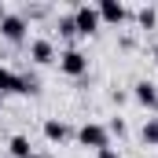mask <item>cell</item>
<instances>
[{
    "mask_svg": "<svg viewBox=\"0 0 158 158\" xmlns=\"http://www.w3.org/2000/svg\"><path fill=\"white\" fill-rule=\"evenodd\" d=\"M40 92V81L33 74H15L11 66H4L0 63V96L7 99V96H37Z\"/></svg>",
    "mask_w": 158,
    "mask_h": 158,
    "instance_id": "1",
    "label": "cell"
},
{
    "mask_svg": "<svg viewBox=\"0 0 158 158\" xmlns=\"http://www.w3.org/2000/svg\"><path fill=\"white\" fill-rule=\"evenodd\" d=\"M77 143L88 147V151H103V147H110V132H107V125H99V121H85L77 129Z\"/></svg>",
    "mask_w": 158,
    "mask_h": 158,
    "instance_id": "2",
    "label": "cell"
},
{
    "mask_svg": "<svg viewBox=\"0 0 158 158\" xmlns=\"http://www.w3.org/2000/svg\"><path fill=\"white\" fill-rule=\"evenodd\" d=\"M30 33V22H26V15H19V11H7L4 19H0V37L7 40V44H22Z\"/></svg>",
    "mask_w": 158,
    "mask_h": 158,
    "instance_id": "3",
    "label": "cell"
},
{
    "mask_svg": "<svg viewBox=\"0 0 158 158\" xmlns=\"http://www.w3.org/2000/svg\"><path fill=\"white\" fill-rule=\"evenodd\" d=\"M55 59H59V70H63L66 77H85V74H88V55H85L81 48H66V52H59Z\"/></svg>",
    "mask_w": 158,
    "mask_h": 158,
    "instance_id": "4",
    "label": "cell"
},
{
    "mask_svg": "<svg viewBox=\"0 0 158 158\" xmlns=\"http://www.w3.org/2000/svg\"><path fill=\"white\" fill-rule=\"evenodd\" d=\"M74 26H77V37H92L103 22H99V11H96V4H77L74 11Z\"/></svg>",
    "mask_w": 158,
    "mask_h": 158,
    "instance_id": "5",
    "label": "cell"
},
{
    "mask_svg": "<svg viewBox=\"0 0 158 158\" xmlns=\"http://www.w3.org/2000/svg\"><path fill=\"white\" fill-rule=\"evenodd\" d=\"M96 11H99V22H107V26H121V22L129 19V7H125L121 0H99Z\"/></svg>",
    "mask_w": 158,
    "mask_h": 158,
    "instance_id": "6",
    "label": "cell"
},
{
    "mask_svg": "<svg viewBox=\"0 0 158 158\" xmlns=\"http://www.w3.org/2000/svg\"><path fill=\"white\" fill-rule=\"evenodd\" d=\"M30 59H33L37 66L55 63V44H52L48 37H33V40H30Z\"/></svg>",
    "mask_w": 158,
    "mask_h": 158,
    "instance_id": "7",
    "label": "cell"
},
{
    "mask_svg": "<svg viewBox=\"0 0 158 158\" xmlns=\"http://www.w3.org/2000/svg\"><path fill=\"white\" fill-rule=\"evenodd\" d=\"M132 99H136L140 107H147V110H158V85L136 81V85H132Z\"/></svg>",
    "mask_w": 158,
    "mask_h": 158,
    "instance_id": "8",
    "label": "cell"
},
{
    "mask_svg": "<svg viewBox=\"0 0 158 158\" xmlns=\"http://www.w3.org/2000/svg\"><path fill=\"white\" fill-rule=\"evenodd\" d=\"M70 136H74V129H70L66 121H59V118H48V121H44V140L63 143V140H70Z\"/></svg>",
    "mask_w": 158,
    "mask_h": 158,
    "instance_id": "9",
    "label": "cell"
},
{
    "mask_svg": "<svg viewBox=\"0 0 158 158\" xmlns=\"http://www.w3.org/2000/svg\"><path fill=\"white\" fill-rule=\"evenodd\" d=\"M7 155H11V158H30V155H33V143H30V136L15 132V136L7 140Z\"/></svg>",
    "mask_w": 158,
    "mask_h": 158,
    "instance_id": "10",
    "label": "cell"
},
{
    "mask_svg": "<svg viewBox=\"0 0 158 158\" xmlns=\"http://www.w3.org/2000/svg\"><path fill=\"white\" fill-rule=\"evenodd\" d=\"M140 140H143L147 147H158V118H147V121H143V129H140Z\"/></svg>",
    "mask_w": 158,
    "mask_h": 158,
    "instance_id": "11",
    "label": "cell"
},
{
    "mask_svg": "<svg viewBox=\"0 0 158 158\" xmlns=\"http://www.w3.org/2000/svg\"><path fill=\"white\" fill-rule=\"evenodd\" d=\"M55 30H59V37L74 40V37H77V26H74V15H59V22H55Z\"/></svg>",
    "mask_w": 158,
    "mask_h": 158,
    "instance_id": "12",
    "label": "cell"
},
{
    "mask_svg": "<svg viewBox=\"0 0 158 158\" xmlns=\"http://www.w3.org/2000/svg\"><path fill=\"white\" fill-rule=\"evenodd\" d=\"M136 22H140L143 30H155V26H158V11L151 7V4H147V7H140V11H136Z\"/></svg>",
    "mask_w": 158,
    "mask_h": 158,
    "instance_id": "13",
    "label": "cell"
},
{
    "mask_svg": "<svg viewBox=\"0 0 158 158\" xmlns=\"http://www.w3.org/2000/svg\"><path fill=\"white\" fill-rule=\"evenodd\" d=\"M107 132H110V136H125V132H129V125H125V118H114L110 125H107Z\"/></svg>",
    "mask_w": 158,
    "mask_h": 158,
    "instance_id": "14",
    "label": "cell"
},
{
    "mask_svg": "<svg viewBox=\"0 0 158 158\" xmlns=\"http://www.w3.org/2000/svg\"><path fill=\"white\" fill-rule=\"evenodd\" d=\"M96 158H121L118 147H103V151H96Z\"/></svg>",
    "mask_w": 158,
    "mask_h": 158,
    "instance_id": "15",
    "label": "cell"
},
{
    "mask_svg": "<svg viewBox=\"0 0 158 158\" xmlns=\"http://www.w3.org/2000/svg\"><path fill=\"white\" fill-rule=\"evenodd\" d=\"M4 15H7V4H4V0H0V19H4Z\"/></svg>",
    "mask_w": 158,
    "mask_h": 158,
    "instance_id": "16",
    "label": "cell"
},
{
    "mask_svg": "<svg viewBox=\"0 0 158 158\" xmlns=\"http://www.w3.org/2000/svg\"><path fill=\"white\" fill-rule=\"evenodd\" d=\"M30 158H48V155H40V151H33V155H30Z\"/></svg>",
    "mask_w": 158,
    "mask_h": 158,
    "instance_id": "17",
    "label": "cell"
},
{
    "mask_svg": "<svg viewBox=\"0 0 158 158\" xmlns=\"http://www.w3.org/2000/svg\"><path fill=\"white\" fill-rule=\"evenodd\" d=\"M155 63H158V44H155Z\"/></svg>",
    "mask_w": 158,
    "mask_h": 158,
    "instance_id": "18",
    "label": "cell"
},
{
    "mask_svg": "<svg viewBox=\"0 0 158 158\" xmlns=\"http://www.w3.org/2000/svg\"><path fill=\"white\" fill-rule=\"evenodd\" d=\"M0 107H4V96H0Z\"/></svg>",
    "mask_w": 158,
    "mask_h": 158,
    "instance_id": "19",
    "label": "cell"
}]
</instances>
